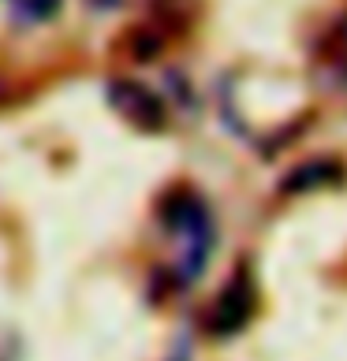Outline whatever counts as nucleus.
Instances as JSON below:
<instances>
[{
  "label": "nucleus",
  "instance_id": "obj_1",
  "mask_svg": "<svg viewBox=\"0 0 347 361\" xmlns=\"http://www.w3.org/2000/svg\"><path fill=\"white\" fill-rule=\"evenodd\" d=\"M165 224L176 235V272L180 283H194L202 276L213 250V220L209 209L194 194H180L165 202Z\"/></svg>",
  "mask_w": 347,
  "mask_h": 361
},
{
  "label": "nucleus",
  "instance_id": "obj_2",
  "mask_svg": "<svg viewBox=\"0 0 347 361\" xmlns=\"http://www.w3.org/2000/svg\"><path fill=\"white\" fill-rule=\"evenodd\" d=\"M109 97H112L116 109L124 112L135 127H142V130H157V127L165 123V104H161V97H157V93H150L142 82H112Z\"/></svg>",
  "mask_w": 347,
  "mask_h": 361
},
{
  "label": "nucleus",
  "instance_id": "obj_3",
  "mask_svg": "<svg viewBox=\"0 0 347 361\" xmlns=\"http://www.w3.org/2000/svg\"><path fill=\"white\" fill-rule=\"evenodd\" d=\"M250 279L247 276H235L228 290L213 302V317H209V331L213 336H232L250 320Z\"/></svg>",
  "mask_w": 347,
  "mask_h": 361
},
{
  "label": "nucleus",
  "instance_id": "obj_4",
  "mask_svg": "<svg viewBox=\"0 0 347 361\" xmlns=\"http://www.w3.org/2000/svg\"><path fill=\"white\" fill-rule=\"evenodd\" d=\"M60 0H11V11H16L19 23H45L57 16Z\"/></svg>",
  "mask_w": 347,
  "mask_h": 361
}]
</instances>
